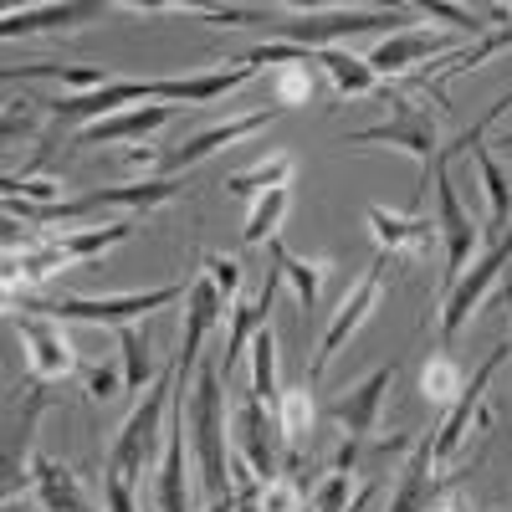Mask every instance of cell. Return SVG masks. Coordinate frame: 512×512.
<instances>
[{"label":"cell","instance_id":"obj_7","mask_svg":"<svg viewBox=\"0 0 512 512\" xmlns=\"http://www.w3.org/2000/svg\"><path fill=\"white\" fill-rule=\"evenodd\" d=\"M507 354H512V344H497L477 369H472V379L461 384V395L451 400V410H446V420L431 431V456H436V466L446 472V466L456 461V451L466 446V436H472V420L477 425H487V410H482V400H487V384L497 379V369L507 364Z\"/></svg>","mask_w":512,"mask_h":512},{"label":"cell","instance_id":"obj_1","mask_svg":"<svg viewBox=\"0 0 512 512\" xmlns=\"http://www.w3.org/2000/svg\"><path fill=\"white\" fill-rule=\"evenodd\" d=\"M221 354L200 359L195 384L185 395V425H190V446H195V466H200V487L210 497H231V451H226V390H221Z\"/></svg>","mask_w":512,"mask_h":512},{"label":"cell","instance_id":"obj_36","mask_svg":"<svg viewBox=\"0 0 512 512\" xmlns=\"http://www.w3.org/2000/svg\"><path fill=\"white\" fill-rule=\"evenodd\" d=\"M507 113H512V88H507V93H502V98H497V103H492V108H487V113H482V118L472 123V128H466V134H461V139H456L451 149H441V164H451L456 154H466V149L487 144V128H492L497 118H507Z\"/></svg>","mask_w":512,"mask_h":512},{"label":"cell","instance_id":"obj_2","mask_svg":"<svg viewBox=\"0 0 512 512\" xmlns=\"http://www.w3.org/2000/svg\"><path fill=\"white\" fill-rule=\"evenodd\" d=\"M364 31H384V36L410 31V6H338V11H303V16L277 11V21L267 26V36L287 41V47H303V52H328Z\"/></svg>","mask_w":512,"mask_h":512},{"label":"cell","instance_id":"obj_19","mask_svg":"<svg viewBox=\"0 0 512 512\" xmlns=\"http://www.w3.org/2000/svg\"><path fill=\"white\" fill-rule=\"evenodd\" d=\"M441 52H446V36H441V31L410 26V31H395V36H379L374 52H369L364 62L374 67V77H400V72H410L415 62L441 57Z\"/></svg>","mask_w":512,"mask_h":512},{"label":"cell","instance_id":"obj_44","mask_svg":"<svg viewBox=\"0 0 512 512\" xmlns=\"http://www.w3.org/2000/svg\"><path fill=\"white\" fill-rule=\"evenodd\" d=\"M441 512H472V507H441Z\"/></svg>","mask_w":512,"mask_h":512},{"label":"cell","instance_id":"obj_40","mask_svg":"<svg viewBox=\"0 0 512 512\" xmlns=\"http://www.w3.org/2000/svg\"><path fill=\"white\" fill-rule=\"evenodd\" d=\"M205 272H210V282L221 287L226 308H231V303H236V287H241V262H236V256H216V251H205Z\"/></svg>","mask_w":512,"mask_h":512},{"label":"cell","instance_id":"obj_33","mask_svg":"<svg viewBox=\"0 0 512 512\" xmlns=\"http://www.w3.org/2000/svg\"><path fill=\"white\" fill-rule=\"evenodd\" d=\"M461 384H466V374H461V364L446 349L431 354V364L420 369V390H425V400H431V405H451L461 395Z\"/></svg>","mask_w":512,"mask_h":512},{"label":"cell","instance_id":"obj_31","mask_svg":"<svg viewBox=\"0 0 512 512\" xmlns=\"http://www.w3.org/2000/svg\"><path fill=\"white\" fill-rule=\"evenodd\" d=\"M251 395L262 400L267 410L282 405V390H277V338L272 328H262L251 338Z\"/></svg>","mask_w":512,"mask_h":512},{"label":"cell","instance_id":"obj_14","mask_svg":"<svg viewBox=\"0 0 512 512\" xmlns=\"http://www.w3.org/2000/svg\"><path fill=\"white\" fill-rule=\"evenodd\" d=\"M16 333H21V349H26V374L41 384H57L77 369V349L57 318H41V313H11Z\"/></svg>","mask_w":512,"mask_h":512},{"label":"cell","instance_id":"obj_27","mask_svg":"<svg viewBox=\"0 0 512 512\" xmlns=\"http://www.w3.org/2000/svg\"><path fill=\"white\" fill-rule=\"evenodd\" d=\"M292 169H297L292 154H267V159H256L251 169H236V175L226 180V195L256 200V195H267V190H282L292 180Z\"/></svg>","mask_w":512,"mask_h":512},{"label":"cell","instance_id":"obj_23","mask_svg":"<svg viewBox=\"0 0 512 512\" xmlns=\"http://www.w3.org/2000/svg\"><path fill=\"white\" fill-rule=\"evenodd\" d=\"M277 425H282L287 466H297V456L308 451V441H313V425H318L313 384H303V390H282V405H277Z\"/></svg>","mask_w":512,"mask_h":512},{"label":"cell","instance_id":"obj_34","mask_svg":"<svg viewBox=\"0 0 512 512\" xmlns=\"http://www.w3.org/2000/svg\"><path fill=\"white\" fill-rule=\"evenodd\" d=\"M16 77H52V82H67V88H77V93H93V88H103V82H113V77H103V72H93V67H62V62L6 67V82H16Z\"/></svg>","mask_w":512,"mask_h":512},{"label":"cell","instance_id":"obj_43","mask_svg":"<svg viewBox=\"0 0 512 512\" xmlns=\"http://www.w3.org/2000/svg\"><path fill=\"white\" fill-rule=\"evenodd\" d=\"M205 512H236V492H231V497H216V502H210Z\"/></svg>","mask_w":512,"mask_h":512},{"label":"cell","instance_id":"obj_11","mask_svg":"<svg viewBox=\"0 0 512 512\" xmlns=\"http://www.w3.org/2000/svg\"><path fill=\"white\" fill-rule=\"evenodd\" d=\"M231 451H241L246 461H251V472L262 477V482H272V477H282V461H287V446H282V425H277V410H267L262 400H256L251 390H246V400L236 405V415H231Z\"/></svg>","mask_w":512,"mask_h":512},{"label":"cell","instance_id":"obj_20","mask_svg":"<svg viewBox=\"0 0 512 512\" xmlns=\"http://www.w3.org/2000/svg\"><path fill=\"white\" fill-rule=\"evenodd\" d=\"M103 0H62V6H31V11H11L0 21V36L16 41V36H36V31H67V26H88L103 21Z\"/></svg>","mask_w":512,"mask_h":512},{"label":"cell","instance_id":"obj_46","mask_svg":"<svg viewBox=\"0 0 512 512\" xmlns=\"http://www.w3.org/2000/svg\"><path fill=\"white\" fill-rule=\"evenodd\" d=\"M507 308H512V287H507Z\"/></svg>","mask_w":512,"mask_h":512},{"label":"cell","instance_id":"obj_39","mask_svg":"<svg viewBox=\"0 0 512 512\" xmlns=\"http://www.w3.org/2000/svg\"><path fill=\"white\" fill-rule=\"evenodd\" d=\"M420 11H425V16H436V21H451L456 31H472L477 41H482V36L492 31V26L482 21L487 11H466V6H446V0H425V6H420Z\"/></svg>","mask_w":512,"mask_h":512},{"label":"cell","instance_id":"obj_35","mask_svg":"<svg viewBox=\"0 0 512 512\" xmlns=\"http://www.w3.org/2000/svg\"><path fill=\"white\" fill-rule=\"evenodd\" d=\"M349 492H354V472H338V466H328L323 482H318L313 497H308V512H349Z\"/></svg>","mask_w":512,"mask_h":512},{"label":"cell","instance_id":"obj_17","mask_svg":"<svg viewBox=\"0 0 512 512\" xmlns=\"http://www.w3.org/2000/svg\"><path fill=\"white\" fill-rule=\"evenodd\" d=\"M282 282H287V277H282L277 267H267V282H262V292H256L251 303H231V333H226V349H221V374H226V379L236 374L241 354L251 349V338L262 333V328H272V303H277Z\"/></svg>","mask_w":512,"mask_h":512},{"label":"cell","instance_id":"obj_13","mask_svg":"<svg viewBox=\"0 0 512 512\" xmlns=\"http://www.w3.org/2000/svg\"><path fill=\"white\" fill-rule=\"evenodd\" d=\"M436 231L446 241V292L466 277V262L477 256V241H482V226L466 216V205L451 185V164H436Z\"/></svg>","mask_w":512,"mask_h":512},{"label":"cell","instance_id":"obj_21","mask_svg":"<svg viewBox=\"0 0 512 512\" xmlns=\"http://www.w3.org/2000/svg\"><path fill=\"white\" fill-rule=\"evenodd\" d=\"M31 492L36 502L47 512H98L88 502V492H82V482L72 477L67 461H52V456H36L31 461Z\"/></svg>","mask_w":512,"mask_h":512},{"label":"cell","instance_id":"obj_29","mask_svg":"<svg viewBox=\"0 0 512 512\" xmlns=\"http://www.w3.org/2000/svg\"><path fill=\"white\" fill-rule=\"evenodd\" d=\"M267 256H272V267L297 287V303H303V318H313V308H318V282H323V262H303L297 251H287L277 236L267 241Z\"/></svg>","mask_w":512,"mask_h":512},{"label":"cell","instance_id":"obj_6","mask_svg":"<svg viewBox=\"0 0 512 512\" xmlns=\"http://www.w3.org/2000/svg\"><path fill=\"white\" fill-rule=\"evenodd\" d=\"M384 108H390V118L374 123V128H354L349 144H390V149H405L420 164V195H425V185H431V164H441V123H436V113L415 108L400 93H384Z\"/></svg>","mask_w":512,"mask_h":512},{"label":"cell","instance_id":"obj_22","mask_svg":"<svg viewBox=\"0 0 512 512\" xmlns=\"http://www.w3.org/2000/svg\"><path fill=\"white\" fill-rule=\"evenodd\" d=\"M364 221L379 241L384 256H400V251H425L436 236V226L425 221V216H395V210H384V205H369L364 210Z\"/></svg>","mask_w":512,"mask_h":512},{"label":"cell","instance_id":"obj_25","mask_svg":"<svg viewBox=\"0 0 512 512\" xmlns=\"http://www.w3.org/2000/svg\"><path fill=\"white\" fill-rule=\"evenodd\" d=\"M477 159V169H482V190H487V226L502 236L507 231V216H512V175L497 164V154L487 149V144H477V149H466Z\"/></svg>","mask_w":512,"mask_h":512},{"label":"cell","instance_id":"obj_10","mask_svg":"<svg viewBox=\"0 0 512 512\" xmlns=\"http://www.w3.org/2000/svg\"><path fill=\"white\" fill-rule=\"evenodd\" d=\"M507 262H512V226H507V231L477 256V262L466 267V277L446 292V303H441V344H446V349H451V338L472 323V313L482 308V297L492 292V282L507 272Z\"/></svg>","mask_w":512,"mask_h":512},{"label":"cell","instance_id":"obj_16","mask_svg":"<svg viewBox=\"0 0 512 512\" xmlns=\"http://www.w3.org/2000/svg\"><path fill=\"white\" fill-rule=\"evenodd\" d=\"M175 113H180L175 103H139V108H123V113H113V118L88 123L72 144H77V149H98V144H149V134H159V128L175 118Z\"/></svg>","mask_w":512,"mask_h":512},{"label":"cell","instance_id":"obj_9","mask_svg":"<svg viewBox=\"0 0 512 512\" xmlns=\"http://www.w3.org/2000/svg\"><path fill=\"white\" fill-rule=\"evenodd\" d=\"M395 374H400V359H390V364H379L374 374H364L349 395H338L333 405H328V415L344 425V451L333 456V466L338 472H354V461H359V446L369 441V431L379 425V410H384V390L395 384Z\"/></svg>","mask_w":512,"mask_h":512},{"label":"cell","instance_id":"obj_5","mask_svg":"<svg viewBox=\"0 0 512 512\" xmlns=\"http://www.w3.org/2000/svg\"><path fill=\"white\" fill-rule=\"evenodd\" d=\"M282 113H287V108L272 103V108H262V113H246V118H231V123H216V128H200V134H190L185 144H169V149H149V144H144V149H134L128 159L144 169V180H180V169H195L200 159L231 149V144L246 139V134H262V128L277 123Z\"/></svg>","mask_w":512,"mask_h":512},{"label":"cell","instance_id":"obj_15","mask_svg":"<svg viewBox=\"0 0 512 512\" xmlns=\"http://www.w3.org/2000/svg\"><path fill=\"white\" fill-rule=\"evenodd\" d=\"M451 482H456V477H446L441 466H436V456H431V436H420V441H415V456L400 466L395 492H390V507H384V512H431Z\"/></svg>","mask_w":512,"mask_h":512},{"label":"cell","instance_id":"obj_41","mask_svg":"<svg viewBox=\"0 0 512 512\" xmlns=\"http://www.w3.org/2000/svg\"><path fill=\"white\" fill-rule=\"evenodd\" d=\"M103 507H108V512H139L134 482L118 477V472H108V466H103Z\"/></svg>","mask_w":512,"mask_h":512},{"label":"cell","instance_id":"obj_24","mask_svg":"<svg viewBox=\"0 0 512 512\" xmlns=\"http://www.w3.org/2000/svg\"><path fill=\"white\" fill-rule=\"evenodd\" d=\"M512 47V16L502 21V26H492L482 41H472V47H466V52H456L441 72H431V77H420L425 82V88H431V93H446V82L451 77H461V72H472V67H482L487 57H497V52H507Z\"/></svg>","mask_w":512,"mask_h":512},{"label":"cell","instance_id":"obj_42","mask_svg":"<svg viewBox=\"0 0 512 512\" xmlns=\"http://www.w3.org/2000/svg\"><path fill=\"white\" fill-rule=\"evenodd\" d=\"M88 395L93 400H118L123 395V364H98L88 374Z\"/></svg>","mask_w":512,"mask_h":512},{"label":"cell","instance_id":"obj_28","mask_svg":"<svg viewBox=\"0 0 512 512\" xmlns=\"http://www.w3.org/2000/svg\"><path fill=\"white\" fill-rule=\"evenodd\" d=\"M118 333V364H123V390H149V384L159 379V369H154V344H149V333H139L134 323L128 328H113Z\"/></svg>","mask_w":512,"mask_h":512},{"label":"cell","instance_id":"obj_38","mask_svg":"<svg viewBox=\"0 0 512 512\" xmlns=\"http://www.w3.org/2000/svg\"><path fill=\"white\" fill-rule=\"evenodd\" d=\"M308 98H313V67H308V62L277 67V103L292 108V103H308Z\"/></svg>","mask_w":512,"mask_h":512},{"label":"cell","instance_id":"obj_4","mask_svg":"<svg viewBox=\"0 0 512 512\" xmlns=\"http://www.w3.org/2000/svg\"><path fill=\"white\" fill-rule=\"evenodd\" d=\"M190 297L185 282H164L154 292H123V297H11V308L21 313H41V318H57V323H103V328H128L134 318L154 313V308H169Z\"/></svg>","mask_w":512,"mask_h":512},{"label":"cell","instance_id":"obj_45","mask_svg":"<svg viewBox=\"0 0 512 512\" xmlns=\"http://www.w3.org/2000/svg\"><path fill=\"white\" fill-rule=\"evenodd\" d=\"M6 512H21V507H16V502H6Z\"/></svg>","mask_w":512,"mask_h":512},{"label":"cell","instance_id":"obj_26","mask_svg":"<svg viewBox=\"0 0 512 512\" xmlns=\"http://www.w3.org/2000/svg\"><path fill=\"white\" fill-rule=\"evenodd\" d=\"M328 77H333V88L344 93V98H369L374 88H379V77H374V67L364 62V57H354V52H344V47H328V52H318L313 57Z\"/></svg>","mask_w":512,"mask_h":512},{"label":"cell","instance_id":"obj_18","mask_svg":"<svg viewBox=\"0 0 512 512\" xmlns=\"http://www.w3.org/2000/svg\"><path fill=\"white\" fill-rule=\"evenodd\" d=\"M256 77V67H246V62H236V67H221V72H190V77H149V93L154 98H164V103H216V98H226V93H236L241 82H251Z\"/></svg>","mask_w":512,"mask_h":512},{"label":"cell","instance_id":"obj_12","mask_svg":"<svg viewBox=\"0 0 512 512\" xmlns=\"http://www.w3.org/2000/svg\"><path fill=\"white\" fill-rule=\"evenodd\" d=\"M47 410H52V390L41 379H26L21 415L6 425V441H0V492H6V502H16V492L31 482V436Z\"/></svg>","mask_w":512,"mask_h":512},{"label":"cell","instance_id":"obj_30","mask_svg":"<svg viewBox=\"0 0 512 512\" xmlns=\"http://www.w3.org/2000/svg\"><path fill=\"white\" fill-rule=\"evenodd\" d=\"M128 236H134V226H128V221H108V226H82V231H67V236H52V241L67 251V262L77 267V262H93V256L123 246Z\"/></svg>","mask_w":512,"mask_h":512},{"label":"cell","instance_id":"obj_37","mask_svg":"<svg viewBox=\"0 0 512 512\" xmlns=\"http://www.w3.org/2000/svg\"><path fill=\"white\" fill-rule=\"evenodd\" d=\"M262 512H308V497H303V482L292 472L262 482Z\"/></svg>","mask_w":512,"mask_h":512},{"label":"cell","instance_id":"obj_8","mask_svg":"<svg viewBox=\"0 0 512 512\" xmlns=\"http://www.w3.org/2000/svg\"><path fill=\"white\" fill-rule=\"evenodd\" d=\"M384 272H390V256H374V262L364 267V277L344 292V303L333 308V318H328V328H323V338H318V354H313V369H308V384H318L323 379V369L333 364V354L349 344V338L369 323V313L379 308V297H384Z\"/></svg>","mask_w":512,"mask_h":512},{"label":"cell","instance_id":"obj_3","mask_svg":"<svg viewBox=\"0 0 512 512\" xmlns=\"http://www.w3.org/2000/svg\"><path fill=\"white\" fill-rule=\"evenodd\" d=\"M169 405H175V364H164L159 379L149 384V390L139 395V405L128 410L123 420V431L108 451V472L128 477V482H139V472H149V461L164 456V425H169Z\"/></svg>","mask_w":512,"mask_h":512},{"label":"cell","instance_id":"obj_32","mask_svg":"<svg viewBox=\"0 0 512 512\" xmlns=\"http://www.w3.org/2000/svg\"><path fill=\"white\" fill-rule=\"evenodd\" d=\"M287 205H292V190H287V185H282V190H267V195H256V200H251V216H246V226H241V246L272 241L277 226H282V216H287Z\"/></svg>","mask_w":512,"mask_h":512}]
</instances>
